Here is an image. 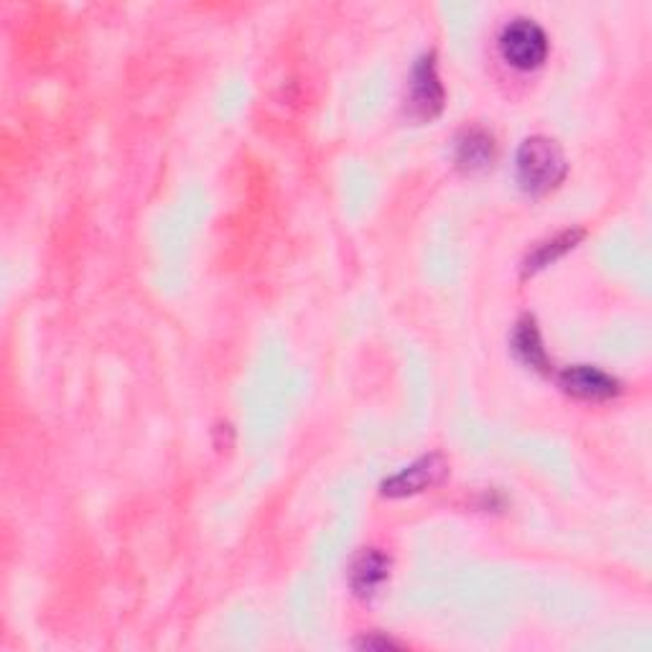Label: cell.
Listing matches in <instances>:
<instances>
[{
  "instance_id": "cell-1",
  "label": "cell",
  "mask_w": 652,
  "mask_h": 652,
  "mask_svg": "<svg viewBox=\"0 0 652 652\" xmlns=\"http://www.w3.org/2000/svg\"><path fill=\"white\" fill-rule=\"evenodd\" d=\"M515 169L523 192L543 196L553 192L566 179L568 163L556 140L533 136L523 140V146L517 148Z\"/></svg>"
},
{
  "instance_id": "cell-2",
  "label": "cell",
  "mask_w": 652,
  "mask_h": 652,
  "mask_svg": "<svg viewBox=\"0 0 652 652\" xmlns=\"http://www.w3.org/2000/svg\"><path fill=\"white\" fill-rule=\"evenodd\" d=\"M500 52L515 70H535L548 56V36L535 21L517 19L502 31Z\"/></svg>"
},
{
  "instance_id": "cell-3",
  "label": "cell",
  "mask_w": 652,
  "mask_h": 652,
  "mask_svg": "<svg viewBox=\"0 0 652 652\" xmlns=\"http://www.w3.org/2000/svg\"><path fill=\"white\" fill-rule=\"evenodd\" d=\"M449 474V464L441 453H428V457L413 461L410 467L400 469L398 474H393L391 480L383 484V492L387 498H408V494H418L431 490V487L441 484L443 477Z\"/></svg>"
},
{
  "instance_id": "cell-4",
  "label": "cell",
  "mask_w": 652,
  "mask_h": 652,
  "mask_svg": "<svg viewBox=\"0 0 652 652\" xmlns=\"http://www.w3.org/2000/svg\"><path fill=\"white\" fill-rule=\"evenodd\" d=\"M443 107V87L436 74L434 54L420 56L410 77V110L420 120H431Z\"/></svg>"
},
{
  "instance_id": "cell-5",
  "label": "cell",
  "mask_w": 652,
  "mask_h": 652,
  "mask_svg": "<svg viewBox=\"0 0 652 652\" xmlns=\"http://www.w3.org/2000/svg\"><path fill=\"white\" fill-rule=\"evenodd\" d=\"M560 387L568 395H574V398L579 400H609L619 395V383L607 375L605 370L599 367H591V365H576V367H566L564 373H560Z\"/></svg>"
},
{
  "instance_id": "cell-6",
  "label": "cell",
  "mask_w": 652,
  "mask_h": 652,
  "mask_svg": "<svg viewBox=\"0 0 652 652\" xmlns=\"http://www.w3.org/2000/svg\"><path fill=\"white\" fill-rule=\"evenodd\" d=\"M387 571H391V560H387V556H383L380 551H365L354 560L350 571V584L354 594H360V597H373L380 586L385 584Z\"/></svg>"
},
{
  "instance_id": "cell-7",
  "label": "cell",
  "mask_w": 652,
  "mask_h": 652,
  "mask_svg": "<svg viewBox=\"0 0 652 652\" xmlns=\"http://www.w3.org/2000/svg\"><path fill=\"white\" fill-rule=\"evenodd\" d=\"M494 161V140L480 128L464 130L457 140V163L469 173L490 169Z\"/></svg>"
},
{
  "instance_id": "cell-8",
  "label": "cell",
  "mask_w": 652,
  "mask_h": 652,
  "mask_svg": "<svg viewBox=\"0 0 652 652\" xmlns=\"http://www.w3.org/2000/svg\"><path fill=\"white\" fill-rule=\"evenodd\" d=\"M513 352H515V357L523 362V365L533 367V370H546L548 357H546V350H543L538 327H535L533 319H523L515 327Z\"/></svg>"
},
{
  "instance_id": "cell-9",
  "label": "cell",
  "mask_w": 652,
  "mask_h": 652,
  "mask_svg": "<svg viewBox=\"0 0 652 652\" xmlns=\"http://www.w3.org/2000/svg\"><path fill=\"white\" fill-rule=\"evenodd\" d=\"M581 237H584L581 229H574V233H564V235L553 237V241H548V243L538 245V250H535L533 255H527V260H525V274H535V270H541V268L551 266L553 260H558L560 255L571 250V247H574L576 243H579Z\"/></svg>"
},
{
  "instance_id": "cell-10",
  "label": "cell",
  "mask_w": 652,
  "mask_h": 652,
  "mask_svg": "<svg viewBox=\"0 0 652 652\" xmlns=\"http://www.w3.org/2000/svg\"><path fill=\"white\" fill-rule=\"evenodd\" d=\"M360 648L365 650H385V648H395L393 640H385V638H365L360 642Z\"/></svg>"
}]
</instances>
